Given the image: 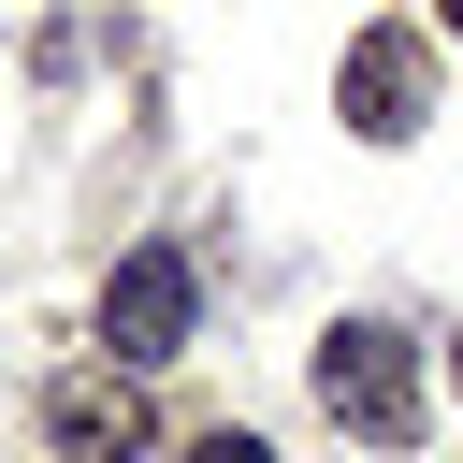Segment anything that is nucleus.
Returning <instances> with one entry per match:
<instances>
[{"mask_svg": "<svg viewBox=\"0 0 463 463\" xmlns=\"http://www.w3.org/2000/svg\"><path fill=\"white\" fill-rule=\"evenodd\" d=\"M449 376H463V347H449Z\"/></svg>", "mask_w": 463, "mask_h": 463, "instance_id": "obj_7", "label": "nucleus"}, {"mask_svg": "<svg viewBox=\"0 0 463 463\" xmlns=\"http://www.w3.org/2000/svg\"><path fill=\"white\" fill-rule=\"evenodd\" d=\"M434 29H463V0H434Z\"/></svg>", "mask_w": 463, "mask_h": 463, "instance_id": "obj_6", "label": "nucleus"}, {"mask_svg": "<svg viewBox=\"0 0 463 463\" xmlns=\"http://www.w3.org/2000/svg\"><path fill=\"white\" fill-rule=\"evenodd\" d=\"M145 391H130V362H87V376H58L43 391V449L58 463H145Z\"/></svg>", "mask_w": 463, "mask_h": 463, "instance_id": "obj_3", "label": "nucleus"}, {"mask_svg": "<svg viewBox=\"0 0 463 463\" xmlns=\"http://www.w3.org/2000/svg\"><path fill=\"white\" fill-rule=\"evenodd\" d=\"M333 101H347V130H362V145H405V130L434 116V58H420L405 29H362V43H347V87H333Z\"/></svg>", "mask_w": 463, "mask_h": 463, "instance_id": "obj_4", "label": "nucleus"}, {"mask_svg": "<svg viewBox=\"0 0 463 463\" xmlns=\"http://www.w3.org/2000/svg\"><path fill=\"white\" fill-rule=\"evenodd\" d=\"M188 304H203V289H188V246H130V260L101 275V347L145 376V362L188 347Z\"/></svg>", "mask_w": 463, "mask_h": 463, "instance_id": "obj_2", "label": "nucleus"}, {"mask_svg": "<svg viewBox=\"0 0 463 463\" xmlns=\"http://www.w3.org/2000/svg\"><path fill=\"white\" fill-rule=\"evenodd\" d=\"M188 463H275V449H260V434H232V420H217V434H203V449H188Z\"/></svg>", "mask_w": 463, "mask_h": 463, "instance_id": "obj_5", "label": "nucleus"}, {"mask_svg": "<svg viewBox=\"0 0 463 463\" xmlns=\"http://www.w3.org/2000/svg\"><path fill=\"white\" fill-rule=\"evenodd\" d=\"M318 405H333L362 449H420V347H405L391 318L318 333Z\"/></svg>", "mask_w": 463, "mask_h": 463, "instance_id": "obj_1", "label": "nucleus"}]
</instances>
